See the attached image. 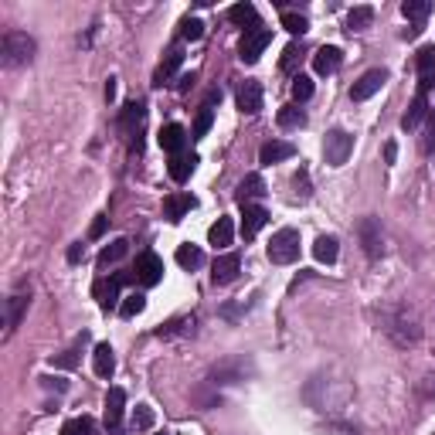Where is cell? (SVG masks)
<instances>
[{
	"instance_id": "f907efd6",
	"label": "cell",
	"mask_w": 435,
	"mask_h": 435,
	"mask_svg": "<svg viewBox=\"0 0 435 435\" xmlns=\"http://www.w3.org/2000/svg\"><path fill=\"white\" fill-rule=\"evenodd\" d=\"M112 99H116V78L106 82V102H112Z\"/></svg>"
},
{
	"instance_id": "60d3db41",
	"label": "cell",
	"mask_w": 435,
	"mask_h": 435,
	"mask_svg": "<svg viewBox=\"0 0 435 435\" xmlns=\"http://www.w3.org/2000/svg\"><path fill=\"white\" fill-rule=\"evenodd\" d=\"M211 123H215V112H211V109H201L198 119H194V140H204L208 129H211Z\"/></svg>"
},
{
	"instance_id": "30bf717a",
	"label": "cell",
	"mask_w": 435,
	"mask_h": 435,
	"mask_svg": "<svg viewBox=\"0 0 435 435\" xmlns=\"http://www.w3.org/2000/svg\"><path fill=\"white\" fill-rule=\"evenodd\" d=\"M245 374H249V364L242 358L225 360L211 371V385H238V381H245Z\"/></svg>"
},
{
	"instance_id": "8992f818",
	"label": "cell",
	"mask_w": 435,
	"mask_h": 435,
	"mask_svg": "<svg viewBox=\"0 0 435 435\" xmlns=\"http://www.w3.org/2000/svg\"><path fill=\"white\" fill-rule=\"evenodd\" d=\"M269 41H272V31H269V28H259V31L242 34V45H238V58H242L245 65H255V62H259V55H262L265 48H269Z\"/></svg>"
},
{
	"instance_id": "836d02e7",
	"label": "cell",
	"mask_w": 435,
	"mask_h": 435,
	"mask_svg": "<svg viewBox=\"0 0 435 435\" xmlns=\"http://www.w3.org/2000/svg\"><path fill=\"white\" fill-rule=\"evenodd\" d=\"M143 310H146V296H143V293H129L123 303H119V316H126V320L140 316Z\"/></svg>"
},
{
	"instance_id": "ba28073f",
	"label": "cell",
	"mask_w": 435,
	"mask_h": 435,
	"mask_svg": "<svg viewBox=\"0 0 435 435\" xmlns=\"http://www.w3.org/2000/svg\"><path fill=\"white\" fill-rule=\"evenodd\" d=\"M385 82H388V72H385V68H371V72H364V75L350 85V99H354V102H364V99H371Z\"/></svg>"
},
{
	"instance_id": "74e56055",
	"label": "cell",
	"mask_w": 435,
	"mask_h": 435,
	"mask_svg": "<svg viewBox=\"0 0 435 435\" xmlns=\"http://www.w3.org/2000/svg\"><path fill=\"white\" fill-rule=\"evenodd\" d=\"M62 435H95V425H92V419H72V421H65V429H62Z\"/></svg>"
},
{
	"instance_id": "4dcf8cb0",
	"label": "cell",
	"mask_w": 435,
	"mask_h": 435,
	"mask_svg": "<svg viewBox=\"0 0 435 435\" xmlns=\"http://www.w3.org/2000/svg\"><path fill=\"white\" fill-rule=\"evenodd\" d=\"M276 123H279L282 129H299V126H306V112L299 106H282L279 116H276Z\"/></svg>"
},
{
	"instance_id": "1f68e13d",
	"label": "cell",
	"mask_w": 435,
	"mask_h": 435,
	"mask_svg": "<svg viewBox=\"0 0 435 435\" xmlns=\"http://www.w3.org/2000/svg\"><path fill=\"white\" fill-rule=\"evenodd\" d=\"M126 252H129V242H126V238H116L112 245H106V249H102V255H99V269H109V265H116L126 255Z\"/></svg>"
},
{
	"instance_id": "603a6c76",
	"label": "cell",
	"mask_w": 435,
	"mask_h": 435,
	"mask_svg": "<svg viewBox=\"0 0 435 435\" xmlns=\"http://www.w3.org/2000/svg\"><path fill=\"white\" fill-rule=\"evenodd\" d=\"M181 65H184V51H181V48H171V51H167V58H163V65L156 68L154 85H163V82H171L173 72H177Z\"/></svg>"
},
{
	"instance_id": "d590c367",
	"label": "cell",
	"mask_w": 435,
	"mask_h": 435,
	"mask_svg": "<svg viewBox=\"0 0 435 435\" xmlns=\"http://www.w3.org/2000/svg\"><path fill=\"white\" fill-rule=\"evenodd\" d=\"M177 333H194V316L171 320L167 326H160V330H156V337H177Z\"/></svg>"
},
{
	"instance_id": "52a82bcc",
	"label": "cell",
	"mask_w": 435,
	"mask_h": 435,
	"mask_svg": "<svg viewBox=\"0 0 435 435\" xmlns=\"http://www.w3.org/2000/svg\"><path fill=\"white\" fill-rule=\"evenodd\" d=\"M358 235H360V245H364V252L371 255V259H377L381 252H385V238H381V221L377 218H360L358 225Z\"/></svg>"
},
{
	"instance_id": "ee69618b",
	"label": "cell",
	"mask_w": 435,
	"mask_h": 435,
	"mask_svg": "<svg viewBox=\"0 0 435 435\" xmlns=\"http://www.w3.org/2000/svg\"><path fill=\"white\" fill-rule=\"evenodd\" d=\"M296 62H299V48L296 45H289L286 51H282V72H293L296 68Z\"/></svg>"
},
{
	"instance_id": "f1b7e54d",
	"label": "cell",
	"mask_w": 435,
	"mask_h": 435,
	"mask_svg": "<svg viewBox=\"0 0 435 435\" xmlns=\"http://www.w3.org/2000/svg\"><path fill=\"white\" fill-rule=\"evenodd\" d=\"M415 68H419V78L432 85V75H435V45H425L415 58Z\"/></svg>"
},
{
	"instance_id": "ac0fdd59",
	"label": "cell",
	"mask_w": 435,
	"mask_h": 435,
	"mask_svg": "<svg viewBox=\"0 0 435 435\" xmlns=\"http://www.w3.org/2000/svg\"><path fill=\"white\" fill-rule=\"evenodd\" d=\"M160 146L167 150L171 156H181V150H184V143H187V133H184V126H177V123H167L163 129H160Z\"/></svg>"
},
{
	"instance_id": "4fadbf2b",
	"label": "cell",
	"mask_w": 435,
	"mask_h": 435,
	"mask_svg": "<svg viewBox=\"0 0 435 435\" xmlns=\"http://www.w3.org/2000/svg\"><path fill=\"white\" fill-rule=\"evenodd\" d=\"M425 112H429V82H419V92H415L412 106H408V112H404L402 129H415V126L425 119Z\"/></svg>"
},
{
	"instance_id": "5bb4252c",
	"label": "cell",
	"mask_w": 435,
	"mask_h": 435,
	"mask_svg": "<svg viewBox=\"0 0 435 435\" xmlns=\"http://www.w3.org/2000/svg\"><path fill=\"white\" fill-rule=\"evenodd\" d=\"M340 65H343V51L337 45H323L316 55H313V68H316V75H333Z\"/></svg>"
},
{
	"instance_id": "2e32d148",
	"label": "cell",
	"mask_w": 435,
	"mask_h": 435,
	"mask_svg": "<svg viewBox=\"0 0 435 435\" xmlns=\"http://www.w3.org/2000/svg\"><path fill=\"white\" fill-rule=\"evenodd\" d=\"M123 412H126V391L123 388H109L106 394V429H119V421H123Z\"/></svg>"
},
{
	"instance_id": "7a4b0ae2",
	"label": "cell",
	"mask_w": 435,
	"mask_h": 435,
	"mask_svg": "<svg viewBox=\"0 0 435 435\" xmlns=\"http://www.w3.org/2000/svg\"><path fill=\"white\" fill-rule=\"evenodd\" d=\"M296 259H299V232L296 228H279L269 242V262L293 265Z\"/></svg>"
},
{
	"instance_id": "8d00e7d4",
	"label": "cell",
	"mask_w": 435,
	"mask_h": 435,
	"mask_svg": "<svg viewBox=\"0 0 435 435\" xmlns=\"http://www.w3.org/2000/svg\"><path fill=\"white\" fill-rule=\"evenodd\" d=\"M282 28H286L289 34H299V38H303V34L310 31V21H306L303 14H293V11H282Z\"/></svg>"
},
{
	"instance_id": "6da1fadb",
	"label": "cell",
	"mask_w": 435,
	"mask_h": 435,
	"mask_svg": "<svg viewBox=\"0 0 435 435\" xmlns=\"http://www.w3.org/2000/svg\"><path fill=\"white\" fill-rule=\"evenodd\" d=\"M0 58L7 68L28 65L34 58V38H28L24 31H7L0 38Z\"/></svg>"
},
{
	"instance_id": "f6af8a7d",
	"label": "cell",
	"mask_w": 435,
	"mask_h": 435,
	"mask_svg": "<svg viewBox=\"0 0 435 435\" xmlns=\"http://www.w3.org/2000/svg\"><path fill=\"white\" fill-rule=\"evenodd\" d=\"M82 259H85V245H82V242H75V245L68 249V262H72V265H78V262H82Z\"/></svg>"
},
{
	"instance_id": "e0dca14e",
	"label": "cell",
	"mask_w": 435,
	"mask_h": 435,
	"mask_svg": "<svg viewBox=\"0 0 435 435\" xmlns=\"http://www.w3.org/2000/svg\"><path fill=\"white\" fill-rule=\"evenodd\" d=\"M235 198H238V204L245 208V204L259 201V198H265V181L262 173H249L242 184H238V190H235Z\"/></svg>"
},
{
	"instance_id": "ffe728a7",
	"label": "cell",
	"mask_w": 435,
	"mask_h": 435,
	"mask_svg": "<svg viewBox=\"0 0 435 435\" xmlns=\"http://www.w3.org/2000/svg\"><path fill=\"white\" fill-rule=\"evenodd\" d=\"M228 21H232V24H242V28H245V34L262 28V24H259V14H255V7H252V4H235L232 11H228Z\"/></svg>"
},
{
	"instance_id": "3957f363",
	"label": "cell",
	"mask_w": 435,
	"mask_h": 435,
	"mask_svg": "<svg viewBox=\"0 0 435 435\" xmlns=\"http://www.w3.org/2000/svg\"><path fill=\"white\" fill-rule=\"evenodd\" d=\"M136 276L133 272H116V276H102V279H95V286H92V296L99 299V306L102 310H116L119 306V289H123L126 282H133Z\"/></svg>"
},
{
	"instance_id": "ab89813d",
	"label": "cell",
	"mask_w": 435,
	"mask_h": 435,
	"mask_svg": "<svg viewBox=\"0 0 435 435\" xmlns=\"http://www.w3.org/2000/svg\"><path fill=\"white\" fill-rule=\"evenodd\" d=\"M313 95V78L310 75H296L293 78V99L296 102H306Z\"/></svg>"
},
{
	"instance_id": "db71d44e",
	"label": "cell",
	"mask_w": 435,
	"mask_h": 435,
	"mask_svg": "<svg viewBox=\"0 0 435 435\" xmlns=\"http://www.w3.org/2000/svg\"><path fill=\"white\" fill-rule=\"evenodd\" d=\"M163 435H167V432H163Z\"/></svg>"
},
{
	"instance_id": "277c9868",
	"label": "cell",
	"mask_w": 435,
	"mask_h": 435,
	"mask_svg": "<svg viewBox=\"0 0 435 435\" xmlns=\"http://www.w3.org/2000/svg\"><path fill=\"white\" fill-rule=\"evenodd\" d=\"M354 154V136L347 129H330L323 140V160L330 167H343L347 160Z\"/></svg>"
},
{
	"instance_id": "c3c4849f",
	"label": "cell",
	"mask_w": 435,
	"mask_h": 435,
	"mask_svg": "<svg viewBox=\"0 0 435 435\" xmlns=\"http://www.w3.org/2000/svg\"><path fill=\"white\" fill-rule=\"evenodd\" d=\"M194 82H198V75H194V72H190V75H181V82H177V89H181V92H187V89H190Z\"/></svg>"
},
{
	"instance_id": "d6a6232c",
	"label": "cell",
	"mask_w": 435,
	"mask_h": 435,
	"mask_svg": "<svg viewBox=\"0 0 435 435\" xmlns=\"http://www.w3.org/2000/svg\"><path fill=\"white\" fill-rule=\"evenodd\" d=\"M82 340H85V333H82V337H78V340L72 343V347H68L65 354H58V358L51 360V364H55V367H62V371H72L78 360H82Z\"/></svg>"
},
{
	"instance_id": "cb8c5ba5",
	"label": "cell",
	"mask_w": 435,
	"mask_h": 435,
	"mask_svg": "<svg viewBox=\"0 0 435 435\" xmlns=\"http://www.w3.org/2000/svg\"><path fill=\"white\" fill-rule=\"evenodd\" d=\"M194 167H198V156H171V163H167V173H171V181H177V184H184L187 177L194 173Z\"/></svg>"
},
{
	"instance_id": "f5cc1de1",
	"label": "cell",
	"mask_w": 435,
	"mask_h": 435,
	"mask_svg": "<svg viewBox=\"0 0 435 435\" xmlns=\"http://www.w3.org/2000/svg\"><path fill=\"white\" fill-rule=\"evenodd\" d=\"M432 136H435V112H432Z\"/></svg>"
},
{
	"instance_id": "bcb514c9",
	"label": "cell",
	"mask_w": 435,
	"mask_h": 435,
	"mask_svg": "<svg viewBox=\"0 0 435 435\" xmlns=\"http://www.w3.org/2000/svg\"><path fill=\"white\" fill-rule=\"evenodd\" d=\"M106 221H109L106 215H99V218H95V221H92V232H89V238H102V232H106Z\"/></svg>"
},
{
	"instance_id": "d6986e66",
	"label": "cell",
	"mask_w": 435,
	"mask_h": 435,
	"mask_svg": "<svg viewBox=\"0 0 435 435\" xmlns=\"http://www.w3.org/2000/svg\"><path fill=\"white\" fill-rule=\"evenodd\" d=\"M289 156H296V146L286 140H269L262 150H259V160H262V163H279V160H289Z\"/></svg>"
},
{
	"instance_id": "f546056e",
	"label": "cell",
	"mask_w": 435,
	"mask_h": 435,
	"mask_svg": "<svg viewBox=\"0 0 435 435\" xmlns=\"http://www.w3.org/2000/svg\"><path fill=\"white\" fill-rule=\"evenodd\" d=\"M371 21H374V7L360 4V7H354L347 14V31H364V28H371Z\"/></svg>"
},
{
	"instance_id": "b9f144b4",
	"label": "cell",
	"mask_w": 435,
	"mask_h": 435,
	"mask_svg": "<svg viewBox=\"0 0 435 435\" xmlns=\"http://www.w3.org/2000/svg\"><path fill=\"white\" fill-rule=\"evenodd\" d=\"M154 425V408L150 404H136L133 412V429H150Z\"/></svg>"
},
{
	"instance_id": "83f0119b",
	"label": "cell",
	"mask_w": 435,
	"mask_h": 435,
	"mask_svg": "<svg viewBox=\"0 0 435 435\" xmlns=\"http://www.w3.org/2000/svg\"><path fill=\"white\" fill-rule=\"evenodd\" d=\"M402 14L415 24V28H421V21L432 14V0H404L402 4Z\"/></svg>"
},
{
	"instance_id": "5b68a950",
	"label": "cell",
	"mask_w": 435,
	"mask_h": 435,
	"mask_svg": "<svg viewBox=\"0 0 435 435\" xmlns=\"http://www.w3.org/2000/svg\"><path fill=\"white\" fill-rule=\"evenodd\" d=\"M133 276L140 286H156L163 279V259L156 252H140L136 255V265H133Z\"/></svg>"
},
{
	"instance_id": "7dc6e473",
	"label": "cell",
	"mask_w": 435,
	"mask_h": 435,
	"mask_svg": "<svg viewBox=\"0 0 435 435\" xmlns=\"http://www.w3.org/2000/svg\"><path fill=\"white\" fill-rule=\"evenodd\" d=\"M41 381H45V388H55V391L68 388V381H62V377H41Z\"/></svg>"
},
{
	"instance_id": "7c38bea8",
	"label": "cell",
	"mask_w": 435,
	"mask_h": 435,
	"mask_svg": "<svg viewBox=\"0 0 435 435\" xmlns=\"http://www.w3.org/2000/svg\"><path fill=\"white\" fill-rule=\"evenodd\" d=\"M265 221H269V211H265L262 204H245V208H242V238L252 242L255 235L262 232Z\"/></svg>"
},
{
	"instance_id": "44dd1931",
	"label": "cell",
	"mask_w": 435,
	"mask_h": 435,
	"mask_svg": "<svg viewBox=\"0 0 435 435\" xmlns=\"http://www.w3.org/2000/svg\"><path fill=\"white\" fill-rule=\"evenodd\" d=\"M313 255H316V262L333 265L337 262V255H340V242H337L333 235H320L316 245H313Z\"/></svg>"
},
{
	"instance_id": "484cf974",
	"label": "cell",
	"mask_w": 435,
	"mask_h": 435,
	"mask_svg": "<svg viewBox=\"0 0 435 435\" xmlns=\"http://www.w3.org/2000/svg\"><path fill=\"white\" fill-rule=\"evenodd\" d=\"M31 303V293H14L11 296V303H7V333H14L17 323H21V313H24V306Z\"/></svg>"
},
{
	"instance_id": "d4e9b609",
	"label": "cell",
	"mask_w": 435,
	"mask_h": 435,
	"mask_svg": "<svg viewBox=\"0 0 435 435\" xmlns=\"http://www.w3.org/2000/svg\"><path fill=\"white\" fill-rule=\"evenodd\" d=\"M232 235H235L232 218H218L215 225H211V232H208V242L215 249H225V245H232Z\"/></svg>"
},
{
	"instance_id": "681fc988",
	"label": "cell",
	"mask_w": 435,
	"mask_h": 435,
	"mask_svg": "<svg viewBox=\"0 0 435 435\" xmlns=\"http://www.w3.org/2000/svg\"><path fill=\"white\" fill-rule=\"evenodd\" d=\"M385 160H388V163L398 160V143H388V146H385Z\"/></svg>"
},
{
	"instance_id": "f35d334b",
	"label": "cell",
	"mask_w": 435,
	"mask_h": 435,
	"mask_svg": "<svg viewBox=\"0 0 435 435\" xmlns=\"http://www.w3.org/2000/svg\"><path fill=\"white\" fill-rule=\"evenodd\" d=\"M181 38H184V41H201L204 24L198 21V17H184V24H181Z\"/></svg>"
},
{
	"instance_id": "816d5d0a",
	"label": "cell",
	"mask_w": 435,
	"mask_h": 435,
	"mask_svg": "<svg viewBox=\"0 0 435 435\" xmlns=\"http://www.w3.org/2000/svg\"><path fill=\"white\" fill-rule=\"evenodd\" d=\"M419 34H421V28H415V24H412V28H404V38H408V41H415Z\"/></svg>"
},
{
	"instance_id": "7402d4cb",
	"label": "cell",
	"mask_w": 435,
	"mask_h": 435,
	"mask_svg": "<svg viewBox=\"0 0 435 435\" xmlns=\"http://www.w3.org/2000/svg\"><path fill=\"white\" fill-rule=\"evenodd\" d=\"M194 204H198V201H194L190 194H171V198L163 201V215H167V221H181V218H184Z\"/></svg>"
},
{
	"instance_id": "9a60e30c",
	"label": "cell",
	"mask_w": 435,
	"mask_h": 435,
	"mask_svg": "<svg viewBox=\"0 0 435 435\" xmlns=\"http://www.w3.org/2000/svg\"><path fill=\"white\" fill-rule=\"evenodd\" d=\"M143 119H146V106L133 99V102H126V106H123L119 126H123V129L129 133V136H136V133H140V126H143ZM136 150H140V136H136Z\"/></svg>"
},
{
	"instance_id": "4316f807",
	"label": "cell",
	"mask_w": 435,
	"mask_h": 435,
	"mask_svg": "<svg viewBox=\"0 0 435 435\" xmlns=\"http://www.w3.org/2000/svg\"><path fill=\"white\" fill-rule=\"evenodd\" d=\"M92 364H95V374H99V377H109V374L116 371V358H112V347H109V343H95Z\"/></svg>"
},
{
	"instance_id": "9c48e42d",
	"label": "cell",
	"mask_w": 435,
	"mask_h": 435,
	"mask_svg": "<svg viewBox=\"0 0 435 435\" xmlns=\"http://www.w3.org/2000/svg\"><path fill=\"white\" fill-rule=\"evenodd\" d=\"M238 109H242L245 116H255V112L262 109V82L245 78V82L238 85Z\"/></svg>"
},
{
	"instance_id": "7bdbcfd3",
	"label": "cell",
	"mask_w": 435,
	"mask_h": 435,
	"mask_svg": "<svg viewBox=\"0 0 435 435\" xmlns=\"http://www.w3.org/2000/svg\"><path fill=\"white\" fill-rule=\"evenodd\" d=\"M293 187H296V194H299V198H310V173L299 171L293 177Z\"/></svg>"
},
{
	"instance_id": "8fae6325",
	"label": "cell",
	"mask_w": 435,
	"mask_h": 435,
	"mask_svg": "<svg viewBox=\"0 0 435 435\" xmlns=\"http://www.w3.org/2000/svg\"><path fill=\"white\" fill-rule=\"evenodd\" d=\"M238 269H242V259H238V252H225V255H218L215 265H211V279H215V286L235 282Z\"/></svg>"
},
{
	"instance_id": "e575fe53",
	"label": "cell",
	"mask_w": 435,
	"mask_h": 435,
	"mask_svg": "<svg viewBox=\"0 0 435 435\" xmlns=\"http://www.w3.org/2000/svg\"><path fill=\"white\" fill-rule=\"evenodd\" d=\"M201 262H204V255L198 245H181V249H177V265H181V269L190 272V269H198Z\"/></svg>"
}]
</instances>
